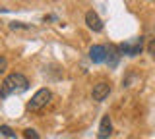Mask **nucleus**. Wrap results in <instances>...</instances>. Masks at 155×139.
Wrapping results in <instances>:
<instances>
[{
    "mask_svg": "<svg viewBox=\"0 0 155 139\" xmlns=\"http://www.w3.org/2000/svg\"><path fill=\"white\" fill-rule=\"evenodd\" d=\"M143 50V37H136V39H132V41H126V43H122V45L118 46V52H120V56H138L140 52Z\"/></svg>",
    "mask_w": 155,
    "mask_h": 139,
    "instance_id": "nucleus-3",
    "label": "nucleus"
},
{
    "mask_svg": "<svg viewBox=\"0 0 155 139\" xmlns=\"http://www.w3.org/2000/svg\"><path fill=\"white\" fill-rule=\"evenodd\" d=\"M51 99H52V93H51L48 89H39L37 93L31 97V100L27 103V110H31V112H37V110H41L43 106H47Z\"/></svg>",
    "mask_w": 155,
    "mask_h": 139,
    "instance_id": "nucleus-2",
    "label": "nucleus"
},
{
    "mask_svg": "<svg viewBox=\"0 0 155 139\" xmlns=\"http://www.w3.org/2000/svg\"><path fill=\"white\" fill-rule=\"evenodd\" d=\"M10 27H12V29H29V25H25V23H19V21L10 23Z\"/></svg>",
    "mask_w": 155,
    "mask_h": 139,
    "instance_id": "nucleus-12",
    "label": "nucleus"
},
{
    "mask_svg": "<svg viewBox=\"0 0 155 139\" xmlns=\"http://www.w3.org/2000/svg\"><path fill=\"white\" fill-rule=\"evenodd\" d=\"M110 135H113V122L109 114H105L99 124V139H109Z\"/></svg>",
    "mask_w": 155,
    "mask_h": 139,
    "instance_id": "nucleus-7",
    "label": "nucleus"
},
{
    "mask_svg": "<svg viewBox=\"0 0 155 139\" xmlns=\"http://www.w3.org/2000/svg\"><path fill=\"white\" fill-rule=\"evenodd\" d=\"M23 137H25V139H41V137H39V133L35 131V129H31V128L23 129Z\"/></svg>",
    "mask_w": 155,
    "mask_h": 139,
    "instance_id": "nucleus-10",
    "label": "nucleus"
},
{
    "mask_svg": "<svg viewBox=\"0 0 155 139\" xmlns=\"http://www.w3.org/2000/svg\"><path fill=\"white\" fill-rule=\"evenodd\" d=\"M0 133H2L4 137H10V139L16 137V133H14V129L10 128V126H0Z\"/></svg>",
    "mask_w": 155,
    "mask_h": 139,
    "instance_id": "nucleus-9",
    "label": "nucleus"
},
{
    "mask_svg": "<svg viewBox=\"0 0 155 139\" xmlns=\"http://www.w3.org/2000/svg\"><path fill=\"white\" fill-rule=\"evenodd\" d=\"M6 66H8V60L4 58V56H0V71H4V70H6Z\"/></svg>",
    "mask_w": 155,
    "mask_h": 139,
    "instance_id": "nucleus-13",
    "label": "nucleus"
},
{
    "mask_svg": "<svg viewBox=\"0 0 155 139\" xmlns=\"http://www.w3.org/2000/svg\"><path fill=\"white\" fill-rule=\"evenodd\" d=\"M147 54L151 56V58H155V39L147 43Z\"/></svg>",
    "mask_w": 155,
    "mask_h": 139,
    "instance_id": "nucleus-11",
    "label": "nucleus"
},
{
    "mask_svg": "<svg viewBox=\"0 0 155 139\" xmlns=\"http://www.w3.org/2000/svg\"><path fill=\"white\" fill-rule=\"evenodd\" d=\"M118 56L120 52L116 46H109V50H107V62H109L110 66H116V62H118Z\"/></svg>",
    "mask_w": 155,
    "mask_h": 139,
    "instance_id": "nucleus-8",
    "label": "nucleus"
},
{
    "mask_svg": "<svg viewBox=\"0 0 155 139\" xmlns=\"http://www.w3.org/2000/svg\"><path fill=\"white\" fill-rule=\"evenodd\" d=\"M89 60L93 62V64H103V62H107V46L93 45L89 49Z\"/></svg>",
    "mask_w": 155,
    "mask_h": 139,
    "instance_id": "nucleus-5",
    "label": "nucleus"
},
{
    "mask_svg": "<svg viewBox=\"0 0 155 139\" xmlns=\"http://www.w3.org/2000/svg\"><path fill=\"white\" fill-rule=\"evenodd\" d=\"M85 23H87V27L95 33L103 31V21H101V17L97 16V12H93V10H89L85 14Z\"/></svg>",
    "mask_w": 155,
    "mask_h": 139,
    "instance_id": "nucleus-6",
    "label": "nucleus"
},
{
    "mask_svg": "<svg viewBox=\"0 0 155 139\" xmlns=\"http://www.w3.org/2000/svg\"><path fill=\"white\" fill-rule=\"evenodd\" d=\"M109 93H110V83H107V81H99V83L93 85L91 97H93V100L101 103V100H105L107 97H109Z\"/></svg>",
    "mask_w": 155,
    "mask_h": 139,
    "instance_id": "nucleus-4",
    "label": "nucleus"
},
{
    "mask_svg": "<svg viewBox=\"0 0 155 139\" xmlns=\"http://www.w3.org/2000/svg\"><path fill=\"white\" fill-rule=\"evenodd\" d=\"M27 87H29V79L23 74H18V71L10 74L0 85V97L6 99L14 93H23V91H27Z\"/></svg>",
    "mask_w": 155,
    "mask_h": 139,
    "instance_id": "nucleus-1",
    "label": "nucleus"
}]
</instances>
